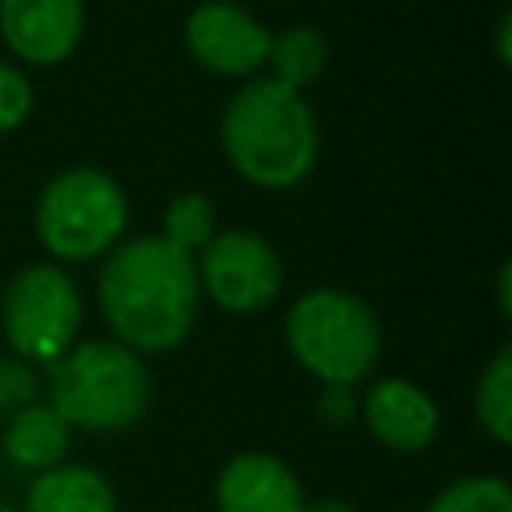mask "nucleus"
Listing matches in <instances>:
<instances>
[{"instance_id":"2eb2a0df","label":"nucleus","mask_w":512,"mask_h":512,"mask_svg":"<svg viewBox=\"0 0 512 512\" xmlns=\"http://www.w3.org/2000/svg\"><path fill=\"white\" fill-rule=\"evenodd\" d=\"M480 428L496 444H512V348L504 344L480 372L476 396H472Z\"/></svg>"},{"instance_id":"412c9836","label":"nucleus","mask_w":512,"mask_h":512,"mask_svg":"<svg viewBox=\"0 0 512 512\" xmlns=\"http://www.w3.org/2000/svg\"><path fill=\"white\" fill-rule=\"evenodd\" d=\"M304 512H356L344 496H320V500H308Z\"/></svg>"},{"instance_id":"9d476101","label":"nucleus","mask_w":512,"mask_h":512,"mask_svg":"<svg viewBox=\"0 0 512 512\" xmlns=\"http://www.w3.org/2000/svg\"><path fill=\"white\" fill-rule=\"evenodd\" d=\"M360 416L372 440L392 452H424L440 432L436 400L404 376L376 380L360 400Z\"/></svg>"},{"instance_id":"0eeeda50","label":"nucleus","mask_w":512,"mask_h":512,"mask_svg":"<svg viewBox=\"0 0 512 512\" xmlns=\"http://www.w3.org/2000/svg\"><path fill=\"white\" fill-rule=\"evenodd\" d=\"M196 280L224 312H260L280 296L284 264L264 236L228 228L200 248Z\"/></svg>"},{"instance_id":"f8f14e48","label":"nucleus","mask_w":512,"mask_h":512,"mask_svg":"<svg viewBox=\"0 0 512 512\" xmlns=\"http://www.w3.org/2000/svg\"><path fill=\"white\" fill-rule=\"evenodd\" d=\"M20 512H120V500L96 468L64 460L32 476Z\"/></svg>"},{"instance_id":"f3484780","label":"nucleus","mask_w":512,"mask_h":512,"mask_svg":"<svg viewBox=\"0 0 512 512\" xmlns=\"http://www.w3.org/2000/svg\"><path fill=\"white\" fill-rule=\"evenodd\" d=\"M160 236L172 240L184 252L204 248L216 236V204L204 192H180L164 212V232Z\"/></svg>"},{"instance_id":"4be33fe9","label":"nucleus","mask_w":512,"mask_h":512,"mask_svg":"<svg viewBox=\"0 0 512 512\" xmlns=\"http://www.w3.org/2000/svg\"><path fill=\"white\" fill-rule=\"evenodd\" d=\"M508 280H512V268L504 264V268H500V276H496V300H500V316H504V320L512 316V296H508Z\"/></svg>"},{"instance_id":"b1692460","label":"nucleus","mask_w":512,"mask_h":512,"mask_svg":"<svg viewBox=\"0 0 512 512\" xmlns=\"http://www.w3.org/2000/svg\"><path fill=\"white\" fill-rule=\"evenodd\" d=\"M0 512H20L16 504H8V500H0Z\"/></svg>"},{"instance_id":"6e6552de","label":"nucleus","mask_w":512,"mask_h":512,"mask_svg":"<svg viewBox=\"0 0 512 512\" xmlns=\"http://www.w3.org/2000/svg\"><path fill=\"white\" fill-rule=\"evenodd\" d=\"M184 44L216 76H252L268 64L272 32L232 0H204L184 20Z\"/></svg>"},{"instance_id":"4468645a","label":"nucleus","mask_w":512,"mask_h":512,"mask_svg":"<svg viewBox=\"0 0 512 512\" xmlns=\"http://www.w3.org/2000/svg\"><path fill=\"white\" fill-rule=\"evenodd\" d=\"M268 64H272V80L288 84V88H304L312 80L324 76L328 68V44L316 28L308 24H292L284 28L280 36H272V48H268Z\"/></svg>"},{"instance_id":"1a4fd4ad","label":"nucleus","mask_w":512,"mask_h":512,"mask_svg":"<svg viewBox=\"0 0 512 512\" xmlns=\"http://www.w3.org/2000/svg\"><path fill=\"white\" fill-rule=\"evenodd\" d=\"M0 32L28 64H60L84 36V0H0Z\"/></svg>"},{"instance_id":"9b49d317","label":"nucleus","mask_w":512,"mask_h":512,"mask_svg":"<svg viewBox=\"0 0 512 512\" xmlns=\"http://www.w3.org/2000/svg\"><path fill=\"white\" fill-rule=\"evenodd\" d=\"M216 512H304L308 496L296 472L272 452L232 456L212 488Z\"/></svg>"},{"instance_id":"6ab92c4d","label":"nucleus","mask_w":512,"mask_h":512,"mask_svg":"<svg viewBox=\"0 0 512 512\" xmlns=\"http://www.w3.org/2000/svg\"><path fill=\"white\" fill-rule=\"evenodd\" d=\"M36 400V376L24 360L0 356V412L12 416L20 408H28Z\"/></svg>"},{"instance_id":"20e7f679","label":"nucleus","mask_w":512,"mask_h":512,"mask_svg":"<svg viewBox=\"0 0 512 512\" xmlns=\"http://www.w3.org/2000/svg\"><path fill=\"white\" fill-rule=\"evenodd\" d=\"M288 352L320 384H360L384 348L376 312L344 288H308L284 316Z\"/></svg>"},{"instance_id":"39448f33","label":"nucleus","mask_w":512,"mask_h":512,"mask_svg":"<svg viewBox=\"0 0 512 512\" xmlns=\"http://www.w3.org/2000/svg\"><path fill=\"white\" fill-rule=\"evenodd\" d=\"M128 224V200L108 172L68 168L36 200V236L60 260H92L116 244Z\"/></svg>"},{"instance_id":"a211bd4d","label":"nucleus","mask_w":512,"mask_h":512,"mask_svg":"<svg viewBox=\"0 0 512 512\" xmlns=\"http://www.w3.org/2000/svg\"><path fill=\"white\" fill-rule=\"evenodd\" d=\"M32 112V84L20 68L0 64V132H12Z\"/></svg>"},{"instance_id":"ddd939ff","label":"nucleus","mask_w":512,"mask_h":512,"mask_svg":"<svg viewBox=\"0 0 512 512\" xmlns=\"http://www.w3.org/2000/svg\"><path fill=\"white\" fill-rule=\"evenodd\" d=\"M72 428L52 412V404L32 400L28 408L12 412L4 424V456L12 468L24 472H48L68 460Z\"/></svg>"},{"instance_id":"7ed1b4c3","label":"nucleus","mask_w":512,"mask_h":512,"mask_svg":"<svg viewBox=\"0 0 512 512\" xmlns=\"http://www.w3.org/2000/svg\"><path fill=\"white\" fill-rule=\"evenodd\" d=\"M152 400L144 360L116 340H84L48 364V404L68 428H132Z\"/></svg>"},{"instance_id":"aec40b11","label":"nucleus","mask_w":512,"mask_h":512,"mask_svg":"<svg viewBox=\"0 0 512 512\" xmlns=\"http://www.w3.org/2000/svg\"><path fill=\"white\" fill-rule=\"evenodd\" d=\"M320 416L328 424H348L356 416V400H352V388H340V384H324L320 392Z\"/></svg>"},{"instance_id":"5701e85b","label":"nucleus","mask_w":512,"mask_h":512,"mask_svg":"<svg viewBox=\"0 0 512 512\" xmlns=\"http://www.w3.org/2000/svg\"><path fill=\"white\" fill-rule=\"evenodd\" d=\"M508 28H512V16L504 12L500 16V28H496V48H500V60L508 64Z\"/></svg>"},{"instance_id":"f03ea898","label":"nucleus","mask_w":512,"mask_h":512,"mask_svg":"<svg viewBox=\"0 0 512 512\" xmlns=\"http://www.w3.org/2000/svg\"><path fill=\"white\" fill-rule=\"evenodd\" d=\"M220 144L232 168L260 188H292L316 164V116L280 80H248L220 116Z\"/></svg>"},{"instance_id":"dca6fc26","label":"nucleus","mask_w":512,"mask_h":512,"mask_svg":"<svg viewBox=\"0 0 512 512\" xmlns=\"http://www.w3.org/2000/svg\"><path fill=\"white\" fill-rule=\"evenodd\" d=\"M424 512H512V488L504 476H492V472L460 476L444 484L424 504Z\"/></svg>"},{"instance_id":"423d86ee","label":"nucleus","mask_w":512,"mask_h":512,"mask_svg":"<svg viewBox=\"0 0 512 512\" xmlns=\"http://www.w3.org/2000/svg\"><path fill=\"white\" fill-rule=\"evenodd\" d=\"M80 312V292L60 264H28L4 288L0 328L20 360L52 364L76 344Z\"/></svg>"},{"instance_id":"f257e3e1","label":"nucleus","mask_w":512,"mask_h":512,"mask_svg":"<svg viewBox=\"0 0 512 512\" xmlns=\"http://www.w3.org/2000/svg\"><path fill=\"white\" fill-rule=\"evenodd\" d=\"M96 296L116 344L136 356L172 352L196 324L200 280L192 252L164 236H132L108 252Z\"/></svg>"}]
</instances>
